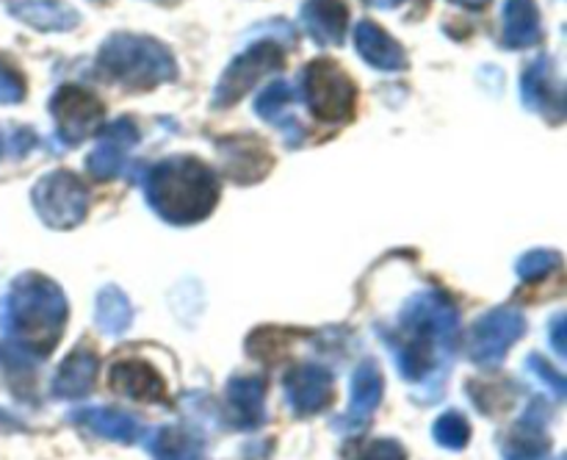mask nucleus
<instances>
[{
  "label": "nucleus",
  "mask_w": 567,
  "mask_h": 460,
  "mask_svg": "<svg viewBox=\"0 0 567 460\" xmlns=\"http://www.w3.org/2000/svg\"><path fill=\"white\" fill-rule=\"evenodd\" d=\"M559 266H563V255L554 253V249H535V253L520 258L518 275L524 277L526 283H535L551 275V272L559 269Z\"/></svg>",
  "instance_id": "7c9ffc66"
},
{
  "label": "nucleus",
  "mask_w": 567,
  "mask_h": 460,
  "mask_svg": "<svg viewBox=\"0 0 567 460\" xmlns=\"http://www.w3.org/2000/svg\"><path fill=\"white\" fill-rule=\"evenodd\" d=\"M66 321L64 292L50 277L28 272L0 303V327L14 336L17 347L31 355H48L59 344Z\"/></svg>",
  "instance_id": "f257e3e1"
},
{
  "label": "nucleus",
  "mask_w": 567,
  "mask_h": 460,
  "mask_svg": "<svg viewBox=\"0 0 567 460\" xmlns=\"http://www.w3.org/2000/svg\"><path fill=\"white\" fill-rule=\"evenodd\" d=\"M382 388H385V382H382L380 366L374 360H363L352 377V405L341 421L347 430H358L374 416V410L382 402Z\"/></svg>",
  "instance_id": "f3484780"
},
{
  "label": "nucleus",
  "mask_w": 567,
  "mask_h": 460,
  "mask_svg": "<svg viewBox=\"0 0 567 460\" xmlns=\"http://www.w3.org/2000/svg\"><path fill=\"white\" fill-rule=\"evenodd\" d=\"M97 64L103 75L127 89H153L177 78L175 55L169 48H164L158 39L138 33H114L105 39Z\"/></svg>",
  "instance_id": "7ed1b4c3"
},
{
  "label": "nucleus",
  "mask_w": 567,
  "mask_h": 460,
  "mask_svg": "<svg viewBox=\"0 0 567 460\" xmlns=\"http://www.w3.org/2000/svg\"><path fill=\"white\" fill-rule=\"evenodd\" d=\"M25 100V78L17 67L0 61V103H22Z\"/></svg>",
  "instance_id": "2f4dec72"
},
{
  "label": "nucleus",
  "mask_w": 567,
  "mask_h": 460,
  "mask_svg": "<svg viewBox=\"0 0 567 460\" xmlns=\"http://www.w3.org/2000/svg\"><path fill=\"white\" fill-rule=\"evenodd\" d=\"M291 344V333L288 330H275V327H264V330L252 333L247 341V349L252 358H275V355L286 352V347Z\"/></svg>",
  "instance_id": "c756f323"
},
{
  "label": "nucleus",
  "mask_w": 567,
  "mask_h": 460,
  "mask_svg": "<svg viewBox=\"0 0 567 460\" xmlns=\"http://www.w3.org/2000/svg\"><path fill=\"white\" fill-rule=\"evenodd\" d=\"M457 3L468 6V9H482V6H487V3H491V0H457Z\"/></svg>",
  "instance_id": "e433bc0d"
},
{
  "label": "nucleus",
  "mask_w": 567,
  "mask_h": 460,
  "mask_svg": "<svg viewBox=\"0 0 567 460\" xmlns=\"http://www.w3.org/2000/svg\"><path fill=\"white\" fill-rule=\"evenodd\" d=\"M291 100H293L291 86H288L286 81H275L258 94V100H255V111H258V116H264L266 122L280 127V131L286 133L288 144H297L299 139H302V127H299V122L291 116V109H288Z\"/></svg>",
  "instance_id": "4be33fe9"
},
{
  "label": "nucleus",
  "mask_w": 567,
  "mask_h": 460,
  "mask_svg": "<svg viewBox=\"0 0 567 460\" xmlns=\"http://www.w3.org/2000/svg\"><path fill=\"white\" fill-rule=\"evenodd\" d=\"M460 314L452 299L441 292H424L410 299L402 310V333L404 336L430 338L437 347L452 349L457 341Z\"/></svg>",
  "instance_id": "0eeeda50"
},
{
  "label": "nucleus",
  "mask_w": 567,
  "mask_h": 460,
  "mask_svg": "<svg viewBox=\"0 0 567 460\" xmlns=\"http://www.w3.org/2000/svg\"><path fill=\"white\" fill-rule=\"evenodd\" d=\"M504 460H543L548 454V436L543 432V421L535 413H526L524 421L504 438Z\"/></svg>",
  "instance_id": "b1692460"
},
{
  "label": "nucleus",
  "mask_w": 567,
  "mask_h": 460,
  "mask_svg": "<svg viewBox=\"0 0 567 460\" xmlns=\"http://www.w3.org/2000/svg\"><path fill=\"white\" fill-rule=\"evenodd\" d=\"M9 14L25 25L48 33H64L78 28L81 14L64 0H17L9 6Z\"/></svg>",
  "instance_id": "a211bd4d"
},
{
  "label": "nucleus",
  "mask_w": 567,
  "mask_h": 460,
  "mask_svg": "<svg viewBox=\"0 0 567 460\" xmlns=\"http://www.w3.org/2000/svg\"><path fill=\"white\" fill-rule=\"evenodd\" d=\"M540 39V9H537L535 0H507V6H504V44L520 50L532 48Z\"/></svg>",
  "instance_id": "412c9836"
},
{
  "label": "nucleus",
  "mask_w": 567,
  "mask_h": 460,
  "mask_svg": "<svg viewBox=\"0 0 567 460\" xmlns=\"http://www.w3.org/2000/svg\"><path fill=\"white\" fill-rule=\"evenodd\" d=\"M354 44H358V53L363 55L371 67H377V70H408V50H404L385 28L377 25L374 20H363L354 28Z\"/></svg>",
  "instance_id": "4468645a"
},
{
  "label": "nucleus",
  "mask_w": 567,
  "mask_h": 460,
  "mask_svg": "<svg viewBox=\"0 0 567 460\" xmlns=\"http://www.w3.org/2000/svg\"><path fill=\"white\" fill-rule=\"evenodd\" d=\"M33 208L44 225L59 231L81 225L89 211L86 186L66 170L50 172L33 186Z\"/></svg>",
  "instance_id": "39448f33"
},
{
  "label": "nucleus",
  "mask_w": 567,
  "mask_h": 460,
  "mask_svg": "<svg viewBox=\"0 0 567 460\" xmlns=\"http://www.w3.org/2000/svg\"><path fill=\"white\" fill-rule=\"evenodd\" d=\"M147 449L155 460H208L203 441L188 436L186 430H177V427L155 430L153 438L147 441Z\"/></svg>",
  "instance_id": "393cba45"
},
{
  "label": "nucleus",
  "mask_w": 567,
  "mask_h": 460,
  "mask_svg": "<svg viewBox=\"0 0 567 460\" xmlns=\"http://www.w3.org/2000/svg\"><path fill=\"white\" fill-rule=\"evenodd\" d=\"M150 205L172 225H192L216 208L219 183L214 170L192 155H175L155 164L147 175Z\"/></svg>",
  "instance_id": "f03ea898"
},
{
  "label": "nucleus",
  "mask_w": 567,
  "mask_h": 460,
  "mask_svg": "<svg viewBox=\"0 0 567 460\" xmlns=\"http://www.w3.org/2000/svg\"><path fill=\"white\" fill-rule=\"evenodd\" d=\"M286 64V53L280 50V44L275 42H258L249 50H244L225 72H221L219 83H216L214 92V105L216 109H227V105L238 103L255 83L260 81L269 72L282 70Z\"/></svg>",
  "instance_id": "423d86ee"
},
{
  "label": "nucleus",
  "mask_w": 567,
  "mask_h": 460,
  "mask_svg": "<svg viewBox=\"0 0 567 460\" xmlns=\"http://www.w3.org/2000/svg\"><path fill=\"white\" fill-rule=\"evenodd\" d=\"M432 436H435V441L441 443V447L463 449L471 438V425L465 421L463 413L452 410V413H443L441 419L435 421V427H432Z\"/></svg>",
  "instance_id": "c85d7f7f"
},
{
  "label": "nucleus",
  "mask_w": 567,
  "mask_h": 460,
  "mask_svg": "<svg viewBox=\"0 0 567 460\" xmlns=\"http://www.w3.org/2000/svg\"><path fill=\"white\" fill-rule=\"evenodd\" d=\"M138 142V131L131 120H116L114 125L105 127L103 139H100L97 147L89 153L86 166L94 177L100 181H111L122 172L125 166V155L133 144Z\"/></svg>",
  "instance_id": "ddd939ff"
},
{
  "label": "nucleus",
  "mask_w": 567,
  "mask_h": 460,
  "mask_svg": "<svg viewBox=\"0 0 567 460\" xmlns=\"http://www.w3.org/2000/svg\"><path fill=\"white\" fill-rule=\"evenodd\" d=\"M227 402H230L236 427H241V430L258 427L266 416V382L260 377H233L227 382Z\"/></svg>",
  "instance_id": "aec40b11"
},
{
  "label": "nucleus",
  "mask_w": 567,
  "mask_h": 460,
  "mask_svg": "<svg viewBox=\"0 0 567 460\" xmlns=\"http://www.w3.org/2000/svg\"><path fill=\"white\" fill-rule=\"evenodd\" d=\"M50 109H53L59 136L64 144L86 142L103 125V100L89 92V89L75 86V83H64L50 100Z\"/></svg>",
  "instance_id": "6e6552de"
},
{
  "label": "nucleus",
  "mask_w": 567,
  "mask_h": 460,
  "mask_svg": "<svg viewBox=\"0 0 567 460\" xmlns=\"http://www.w3.org/2000/svg\"><path fill=\"white\" fill-rule=\"evenodd\" d=\"M529 369L535 371V375L540 377L543 382H548V386L554 388V397H557V399L565 397V377L557 375V371H554L551 366H548L546 360L540 358V355H532V358H529Z\"/></svg>",
  "instance_id": "473e14b6"
},
{
  "label": "nucleus",
  "mask_w": 567,
  "mask_h": 460,
  "mask_svg": "<svg viewBox=\"0 0 567 460\" xmlns=\"http://www.w3.org/2000/svg\"><path fill=\"white\" fill-rule=\"evenodd\" d=\"M221 159V172L238 186L264 181L275 166V155L258 136H227L216 142Z\"/></svg>",
  "instance_id": "9d476101"
},
{
  "label": "nucleus",
  "mask_w": 567,
  "mask_h": 460,
  "mask_svg": "<svg viewBox=\"0 0 567 460\" xmlns=\"http://www.w3.org/2000/svg\"><path fill=\"white\" fill-rule=\"evenodd\" d=\"M524 330L526 321L520 310L493 308L471 330V358L485 366L498 364L507 355V349L524 336Z\"/></svg>",
  "instance_id": "1a4fd4ad"
},
{
  "label": "nucleus",
  "mask_w": 567,
  "mask_h": 460,
  "mask_svg": "<svg viewBox=\"0 0 567 460\" xmlns=\"http://www.w3.org/2000/svg\"><path fill=\"white\" fill-rule=\"evenodd\" d=\"M565 325H567L565 314H559L551 325V341H554V347H557L559 355H565V349H567L565 347Z\"/></svg>",
  "instance_id": "72a5a7b5"
},
{
  "label": "nucleus",
  "mask_w": 567,
  "mask_h": 460,
  "mask_svg": "<svg viewBox=\"0 0 567 460\" xmlns=\"http://www.w3.org/2000/svg\"><path fill=\"white\" fill-rule=\"evenodd\" d=\"M72 419L86 425L94 436L111 438V441L133 443L138 436H142V425L136 421V416L122 413V410L116 408H89V410H81V413H75Z\"/></svg>",
  "instance_id": "5701e85b"
},
{
  "label": "nucleus",
  "mask_w": 567,
  "mask_h": 460,
  "mask_svg": "<svg viewBox=\"0 0 567 460\" xmlns=\"http://www.w3.org/2000/svg\"><path fill=\"white\" fill-rule=\"evenodd\" d=\"M286 397L297 416L319 413L332 402V375L324 366H297L286 375Z\"/></svg>",
  "instance_id": "9b49d317"
},
{
  "label": "nucleus",
  "mask_w": 567,
  "mask_h": 460,
  "mask_svg": "<svg viewBox=\"0 0 567 460\" xmlns=\"http://www.w3.org/2000/svg\"><path fill=\"white\" fill-rule=\"evenodd\" d=\"M0 366L9 375V382L14 391L31 397L33 391V369H37V358L28 349L17 347L14 341L0 344Z\"/></svg>",
  "instance_id": "bb28decb"
},
{
  "label": "nucleus",
  "mask_w": 567,
  "mask_h": 460,
  "mask_svg": "<svg viewBox=\"0 0 567 460\" xmlns=\"http://www.w3.org/2000/svg\"><path fill=\"white\" fill-rule=\"evenodd\" d=\"M343 460H408V452L393 438H371V441H349L343 447Z\"/></svg>",
  "instance_id": "cd10ccee"
},
{
  "label": "nucleus",
  "mask_w": 567,
  "mask_h": 460,
  "mask_svg": "<svg viewBox=\"0 0 567 460\" xmlns=\"http://www.w3.org/2000/svg\"><path fill=\"white\" fill-rule=\"evenodd\" d=\"M0 430H22V425H17L6 410H0Z\"/></svg>",
  "instance_id": "f704fd0d"
},
{
  "label": "nucleus",
  "mask_w": 567,
  "mask_h": 460,
  "mask_svg": "<svg viewBox=\"0 0 567 460\" xmlns=\"http://www.w3.org/2000/svg\"><path fill=\"white\" fill-rule=\"evenodd\" d=\"M365 3L377 6V9H393V6H399L402 0H365Z\"/></svg>",
  "instance_id": "c9c22d12"
},
{
  "label": "nucleus",
  "mask_w": 567,
  "mask_h": 460,
  "mask_svg": "<svg viewBox=\"0 0 567 460\" xmlns=\"http://www.w3.org/2000/svg\"><path fill=\"white\" fill-rule=\"evenodd\" d=\"M97 355L92 349H72L70 358L59 366L53 377V393L59 399H81L92 391L97 380Z\"/></svg>",
  "instance_id": "6ab92c4d"
},
{
  "label": "nucleus",
  "mask_w": 567,
  "mask_h": 460,
  "mask_svg": "<svg viewBox=\"0 0 567 460\" xmlns=\"http://www.w3.org/2000/svg\"><path fill=\"white\" fill-rule=\"evenodd\" d=\"M133 310L131 303H127L125 294L116 286H105L103 292L97 294V325L100 330L109 333V336H120L131 327Z\"/></svg>",
  "instance_id": "a878e982"
},
{
  "label": "nucleus",
  "mask_w": 567,
  "mask_h": 460,
  "mask_svg": "<svg viewBox=\"0 0 567 460\" xmlns=\"http://www.w3.org/2000/svg\"><path fill=\"white\" fill-rule=\"evenodd\" d=\"M302 25L319 44H341L347 39V0H305Z\"/></svg>",
  "instance_id": "dca6fc26"
},
{
  "label": "nucleus",
  "mask_w": 567,
  "mask_h": 460,
  "mask_svg": "<svg viewBox=\"0 0 567 460\" xmlns=\"http://www.w3.org/2000/svg\"><path fill=\"white\" fill-rule=\"evenodd\" d=\"M302 94L321 122H349L358 105V86L338 61L313 59L302 72Z\"/></svg>",
  "instance_id": "20e7f679"
},
{
  "label": "nucleus",
  "mask_w": 567,
  "mask_h": 460,
  "mask_svg": "<svg viewBox=\"0 0 567 460\" xmlns=\"http://www.w3.org/2000/svg\"><path fill=\"white\" fill-rule=\"evenodd\" d=\"M111 388L138 402H164L166 386L147 360H120L111 366Z\"/></svg>",
  "instance_id": "2eb2a0df"
},
{
  "label": "nucleus",
  "mask_w": 567,
  "mask_h": 460,
  "mask_svg": "<svg viewBox=\"0 0 567 460\" xmlns=\"http://www.w3.org/2000/svg\"><path fill=\"white\" fill-rule=\"evenodd\" d=\"M520 94L529 109L540 111L551 122H559L565 116L563 86L554 75L551 59H537L526 67L524 78H520Z\"/></svg>",
  "instance_id": "f8f14e48"
}]
</instances>
